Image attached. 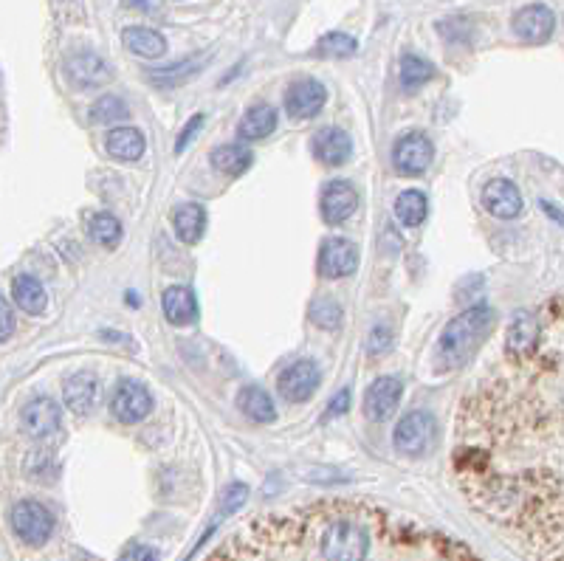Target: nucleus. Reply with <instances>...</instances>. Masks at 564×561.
Wrapping results in <instances>:
<instances>
[{
	"mask_svg": "<svg viewBox=\"0 0 564 561\" xmlns=\"http://www.w3.org/2000/svg\"><path fill=\"white\" fill-rule=\"evenodd\" d=\"M237 406H240V412H243L246 418H251L254 423L277 421L274 398H271L263 387H243L240 395H237Z\"/></svg>",
	"mask_w": 564,
	"mask_h": 561,
	"instance_id": "b1692460",
	"label": "nucleus"
},
{
	"mask_svg": "<svg viewBox=\"0 0 564 561\" xmlns=\"http://www.w3.org/2000/svg\"><path fill=\"white\" fill-rule=\"evenodd\" d=\"M105 147H108L110 156L119 158V161H139L147 150V139L136 127H113L105 139Z\"/></svg>",
	"mask_w": 564,
	"mask_h": 561,
	"instance_id": "412c9836",
	"label": "nucleus"
},
{
	"mask_svg": "<svg viewBox=\"0 0 564 561\" xmlns=\"http://www.w3.org/2000/svg\"><path fill=\"white\" fill-rule=\"evenodd\" d=\"M116 561H158V553L150 545H130Z\"/></svg>",
	"mask_w": 564,
	"mask_h": 561,
	"instance_id": "e433bc0d",
	"label": "nucleus"
},
{
	"mask_svg": "<svg viewBox=\"0 0 564 561\" xmlns=\"http://www.w3.org/2000/svg\"><path fill=\"white\" fill-rule=\"evenodd\" d=\"M356 51H359L356 37H350L345 32H330L316 43V54L319 57H330V60H345V57H353Z\"/></svg>",
	"mask_w": 564,
	"mask_h": 561,
	"instance_id": "7c9ffc66",
	"label": "nucleus"
},
{
	"mask_svg": "<svg viewBox=\"0 0 564 561\" xmlns=\"http://www.w3.org/2000/svg\"><path fill=\"white\" fill-rule=\"evenodd\" d=\"M392 347V333L390 328H384V325H376L373 333H370V339H367V350H370V356H384L387 350Z\"/></svg>",
	"mask_w": 564,
	"mask_h": 561,
	"instance_id": "72a5a7b5",
	"label": "nucleus"
},
{
	"mask_svg": "<svg viewBox=\"0 0 564 561\" xmlns=\"http://www.w3.org/2000/svg\"><path fill=\"white\" fill-rule=\"evenodd\" d=\"M432 440H435V418L423 409L407 412L395 423V432H392V443L404 457L426 454L432 449Z\"/></svg>",
	"mask_w": 564,
	"mask_h": 561,
	"instance_id": "20e7f679",
	"label": "nucleus"
},
{
	"mask_svg": "<svg viewBox=\"0 0 564 561\" xmlns=\"http://www.w3.org/2000/svg\"><path fill=\"white\" fill-rule=\"evenodd\" d=\"M9 519H12V530L17 533V539L32 547L46 545L48 539H51V533H54V514L48 511L43 502H37V499L17 502Z\"/></svg>",
	"mask_w": 564,
	"mask_h": 561,
	"instance_id": "7ed1b4c3",
	"label": "nucleus"
},
{
	"mask_svg": "<svg viewBox=\"0 0 564 561\" xmlns=\"http://www.w3.org/2000/svg\"><path fill=\"white\" fill-rule=\"evenodd\" d=\"M497 322V313L491 305L480 302V305H471L469 311H463L460 316H455L446 330L440 333L438 347H435V359H438V370L449 373V370H460L466 367L474 353L483 347L491 330Z\"/></svg>",
	"mask_w": 564,
	"mask_h": 561,
	"instance_id": "f03ea898",
	"label": "nucleus"
},
{
	"mask_svg": "<svg viewBox=\"0 0 564 561\" xmlns=\"http://www.w3.org/2000/svg\"><path fill=\"white\" fill-rule=\"evenodd\" d=\"M319 381H322V373H319L316 361L299 359L282 370L280 378H277V390H280L285 401L302 404V401H308L319 390Z\"/></svg>",
	"mask_w": 564,
	"mask_h": 561,
	"instance_id": "6e6552de",
	"label": "nucleus"
},
{
	"mask_svg": "<svg viewBox=\"0 0 564 561\" xmlns=\"http://www.w3.org/2000/svg\"><path fill=\"white\" fill-rule=\"evenodd\" d=\"M65 74H68V82H71L74 88H94V85L108 82L110 68L94 51H77V54L68 57Z\"/></svg>",
	"mask_w": 564,
	"mask_h": 561,
	"instance_id": "dca6fc26",
	"label": "nucleus"
},
{
	"mask_svg": "<svg viewBox=\"0 0 564 561\" xmlns=\"http://www.w3.org/2000/svg\"><path fill=\"white\" fill-rule=\"evenodd\" d=\"M122 43L130 54L144 57V60H158L167 51V40L156 29H147V26H127L122 32Z\"/></svg>",
	"mask_w": 564,
	"mask_h": 561,
	"instance_id": "aec40b11",
	"label": "nucleus"
},
{
	"mask_svg": "<svg viewBox=\"0 0 564 561\" xmlns=\"http://www.w3.org/2000/svg\"><path fill=\"white\" fill-rule=\"evenodd\" d=\"M96 395H99V381H96V375L74 373L63 381L65 406H68L74 415H79V418H85V415L94 409Z\"/></svg>",
	"mask_w": 564,
	"mask_h": 561,
	"instance_id": "a211bd4d",
	"label": "nucleus"
},
{
	"mask_svg": "<svg viewBox=\"0 0 564 561\" xmlns=\"http://www.w3.org/2000/svg\"><path fill=\"white\" fill-rule=\"evenodd\" d=\"M542 342V322L533 311H522L511 319L508 333H505V353L511 361H528L536 356Z\"/></svg>",
	"mask_w": 564,
	"mask_h": 561,
	"instance_id": "0eeeda50",
	"label": "nucleus"
},
{
	"mask_svg": "<svg viewBox=\"0 0 564 561\" xmlns=\"http://www.w3.org/2000/svg\"><path fill=\"white\" fill-rule=\"evenodd\" d=\"M319 274L325 280H342L359 268V249L345 237H328L319 249Z\"/></svg>",
	"mask_w": 564,
	"mask_h": 561,
	"instance_id": "9d476101",
	"label": "nucleus"
},
{
	"mask_svg": "<svg viewBox=\"0 0 564 561\" xmlns=\"http://www.w3.org/2000/svg\"><path fill=\"white\" fill-rule=\"evenodd\" d=\"M511 29H514V34L522 43L539 46V43H548L550 40V34L556 29V15L545 3H531V6H522L514 15Z\"/></svg>",
	"mask_w": 564,
	"mask_h": 561,
	"instance_id": "f8f14e48",
	"label": "nucleus"
},
{
	"mask_svg": "<svg viewBox=\"0 0 564 561\" xmlns=\"http://www.w3.org/2000/svg\"><path fill=\"white\" fill-rule=\"evenodd\" d=\"M12 297L20 311L40 316L48 308V294L43 288V282L32 277V274H20L12 280Z\"/></svg>",
	"mask_w": 564,
	"mask_h": 561,
	"instance_id": "5701e85b",
	"label": "nucleus"
},
{
	"mask_svg": "<svg viewBox=\"0 0 564 561\" xmlns=\"http://www.w3.org/2000/svg\"><path fill=\"white\" fill-rule=\"evenodd\" d=\"M308 528H311V519H308ZM311 547H314V553H308L305 559L299 561H322L314 542H311ZM373 550H376V542H373ZM373 550L364 561H373ZM209 561H297L285 516H263V519L251 522L237 533L229 545L220 547Z\"/></svg>",
	"mask_w": 564,
	"mask_h": 561,
	"instance_id": "f257e3e1",
	"label": "nucleus"
},
{
	"mask_svg": "<svg viewBox=\"0 0 564 561\" xmlns=\"http://www.w3.org/2000/svg\"><path fill=\"white\" fill-rule=\"evenodd\" d=\"M328 102V88L314 77H302L288 85L285 91V110L291 119H314L319 110Z\"/></svg>",
	"mask_w": 564,
	"mask_h": 561,
	"instance_id": "1a4fd4ad",
	"label": "nucleus"
},
{
	"mask_svg": "<svg viewBox=\"0 0 564 561\" xmlns=\"http://www.w3.org/2000/svg\"><path fill=\"white\" fill-rule=\"evenodd\" d=\"M209 161L223 175H243L251 167L254 156H251L249 147H243V144H220V147L212 150Z\"/></svg>",
	"mask_w": 564,
	"mask_h": 561,
	"instance_id": "a878e982",
	"label": "nucleus"
},
{
	"mask_svg": "<svg viewBox=\"0 0 564 561\" xmlns=\"http://www.w3.org/2000/svg\"><path fill=\"white\" fill-rule=\"evenodd\" d=\"M23 418V429L34 437V440H43V437L54 435L60 429V421H63V412H60V404L54 398H32L29 404L23 406L20 412Z\"/></svg>",
	"mask_w": 564,
	"mask_h": 561,
	"instance_id": "4468645a",
	"label": "nucleus"
},
{
	"mask_svg": "<svg viewBox=\"0 0 564 561\" xmlns=\"http://www.w3.org/2000/svg\"><path fill=\"white\" fill-rule=\"evenodd\" d=\"M161 308H164L167 322L175 328L192 325L195 316H198V302H195L192 288H187V285H170L161 297Z\"/></svg>",
	"mask_w": 564,
	"mask_h": 561,
	"instance_id": "6ab92c4d",
	"label": "nucleus"
},
{
	"mask_svg": "<svg viewBox=\"0 0 564 561\" xmlns=\"http://www.w3.org/2000/svg\"><path fill=\"white\" fill-rule=\"evenodd\" d=\"M483 206L494 218L500 220H514L522 215L525 203L519 195V187L508 178H491L486 187H483Z\"/></svg>",
	"mask_w": 564,
	"mask_h": 561,
	"instance_id": "ddd939ff",
	"label": "nucleus"
},
{
	"mask_svg": "<svg viewBox=\"0 0 564 561\" xmlns=\"http://www.w3.org/2000/svg\"><path fill=\"white\" fill-rule=\"evenodd\" d=\"M173 229L178 240L184 243H198L206 232V209L201 203H181L173 209Z\"/></svg>",
	"mask_w": 564,
	"mask_h": 561,
	"instance_id": "4be33fe9",
	"label": "nucleus"
},
{
	"mask_svg": "<svg viewBox=\"0 0 564 561\" xmlns=\"http://www.w3.org/2000/svg\"><path fill=\"white\" fill-rule=\"evenodd\" d=\"M359 209V192L350 181H330L322 192V218L330 226L345 223Z\"/></svg>",
	"mask_w": 564,
	"mask_h": 561,
	"instance_id": "2eb2a0df",
	"label": "nucleus"
},
{
	"mask_svg": "<svg viewBox=\"0 0 564 561\" xmlns=\"http://www.w3.org/2000/svg\"><path fill=\"white\" fill-rule=\"evenodd\" d=\"M432 77H435V65L429 60H423L418 54H404L401 57V85L407 91H418Z\"/></svg>",
	"mask_w": 564,
	"mask_h": 561,
	"instance_id": "c85d7f7f",
	"label": "nucleus"
},
{
	"mask_svg": "<svg viewBox=\"0 0 564 561\" xmlns=\"http://www.w3.org/2000/svg\"><path fill=\"white\" fill-rule=\"evenodd\" d=\"M311 322L322 330H339L342 328V305L330 297L314 299L311 302Z\"/></svg>",
	"mask_w": 564,
	"mask_h": 561,
	"instance_id": "473e14b6",
	"label": "nucleus"
},
{
	"mask_svg": "<svg viewBox=\"0 0 564 561\" xmlns=\"http://www.w3.org/2000/svg\"><path fill=\"white\" fill-rule=\"evenodd\" d=\"M201 71V60H187V63H175V65H167V68H161V71H150V79L156 82L158 88L164 85V88H173V85H181V82H187L189 77H195Z\"/></svg>",
	"mask_w": 564,
	"mask_h": 561,
	"instance_id": "2f4dec72",
	"label": "nucleus"
},
{
	"mask_svg": "<svg viewBox=\"0 0 564 561\" xmlns=\"http://www.w3.org/2000/svg\"><path fill=\"white\" fill-rule=\"evenodd\" d=\"M127 116H130V108L125 105V99L116 94L96 99V105L91 108V119H94L96 125H119V122H125Z\"/></svg>",
	"mask_w": 564,
	"mask_h": 561,
	"instance_id": "c756f323",
	"label": "nucleus"
},
{
	"mask_svg": "<svg viewBox=\"0 0 564 561\" xmlns=\"http://www.w3.org/2000/svg\"><path fill=\"white\" fill-rule=\"evenodd\" d=\"M88 237L99 246H105V249H113L122 240V223H119V218H113L110 212H96V215L88 218Z\"/></svg>",
	"mask_w": 564,
	"mask_h": 561,
	"instance_id": "cd10ccee",
	"label": "nucleus"
},
{
	"mask_svg": "<svg viewBox=\"0 0 564 561\" xmlns=\"http://www.w3.org/2000/svg\"><path fill=\"white\" fill-rule=\"evenodd\" d=\"M401 395H404L401 378H395V375L376 378L364 392V415H367V421L384 423L387 418H392V412L401 404Z\"/></svg>",
	"mask_w": 564,
	"mask_h": 561,
	"instance_id": "9b49d317",
	"label": "nucleus"
},
{
	"mask_svg": "<svg viewBox=\"0 0 564 561\" xmlns=\"http://www.w3.org/2000/svg\"><path fill=\"white\" fill-rule=\"evenodd\" d=\"M110 412L119 423H139L153 412V395L136 378H122L110 398Z\"/></svg>",
	"mask_w": 564,
	"mask_h": 561,
	"instance_id": "423d86ee",
	"label": "nucleus"
},
{
	"mask_svg": "<svg viewBox=\"0 0 564 561\" xmlns=\"http://www.w3.org/2000/svg\"><path fill=\"white\" fill-rule=\"evenodd\" d=\"M15 311H12V305L6 302V297L0 294V342H6L12 333H15Z\"/></svg>",
	"mask_w": 564,
	"mask_h": 561,
	"instance_id": "c9c22d12",
	"label": "nucleus"
},
{
	"mask_svg": "<svg viewBox=\"0 0 564 561\" xmlns=\"http://www.w3.org/2000/svg\"><path fill=\"white\" fill-rule=\"evenodd\" d=\"M432 158H435V144L421 130L404 133L392 147V167L401 175H423L432 167Z\"/></svg>",
	"mask_w": 564,
	"mask_h": 561,
	"instance_id": "39448f33",
	"label": "nucleus"
},
{
	"mask_svg": "<svg viewBox=\"0 0 564 561\" xmlns=\"http://www.w3.org/2000/svg\"><path fill=\"white\" fill-rule=\"evenodd\" d=\"M201 125H204V116H201V113H195L187 125H184V133H181L178 141H175V153H184V150H187L189 144L195 141V136L201 133Z\"/></svg>",
	"mask_w": 564,
	"mask_h": 561,
	"instance_id": "f704fd0d",
	"label": "nucleus"
},
{
	"mask_svg": "<svg viewBox=\"0 0 564 561\" xmlns=\"http://www.w3.org/2000/svg\"><path fill=\"white\" fill-rule=\"evenodd\" d=\"M347 406H350V390L336 392L328 406V415H342V412H347Z\"/></svg>",
	"mask_w": 564,
	"mask_h": 561,
	"instance_id": "4c0bfd02",
	"label": "nucleus"
},
{
	"mask_svg": "<svg viewBox=\"0 0 564 561\" xmlns=\"http://www.w3.org/2000/svg\"><path fill=\"white\" fill-rule=\"evenodd\" d=\"M314 156L325 167H342L353 156V139L342 127H325L314 136Z\"/></svg>",
	"mask_w": 564,
	"mask_h": 561,
	"instance_id": "f3484780",
	"label": "nucleus"
},
{
	"mask_svg": "<svg viewBox=\"0 0 564 561\" xmlns=\"http://www.w3.org/2000/svg\"><path fill=\"white\" fill-rule=\"evenodd\" d=\"M274 127H277V108H271V105H254L243 113V119H240V125H237V133L243 136V139L249 141H260L266 139L274 133Z\"/></svg>",
	"mask_w": 564,
	"mask_h": 561,
	"instance_id": "393cba45",
	"label": "nucleus"
},
{
	"mask_svg": "<svg viewBox=\"0 0 564 561\" xmlns=\"http://www.w3.org/2000/svg\"><path fill=\"white\" fill-rule=\"evenodd\" d=\"M426 215H429V201H426V195H423L421 189H407V192L398 195V201H395V218L401 220L407 229L421 226L423 220H426Z\"/></svg>",
	"mask_w": 564,
	"mask_h": 561,
	"instance_id": "bb28decb",
	"label": "nucleus"
}]
</instances>
